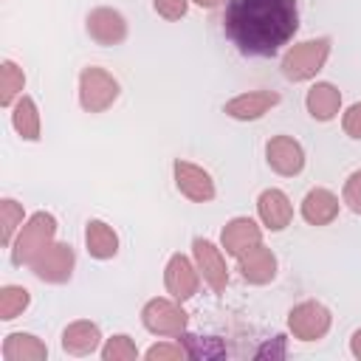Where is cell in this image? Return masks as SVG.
<instances>
[{
  "mask_svg": "<svg viewBox=\"0 0 361 361\" xmlns=\"http://www.w3.org/2000/svg\"><path fill=\"white\" fill-rule=\"evenodd\" d=\"M226 37L245 56H271L299 28L296 0H228Z\"/></svg>",
  "mask_w": 361,
  "mask_h": 361,
  "instance_id": "cell-1",
  "label": "cell"
},
{
  "mask_svg": "<svg viewBox=\"0 0 361 361\" xmlns=\"http://www.w3.org/2000/svg\"><path fill=\"white\" fill-rule=\"evenodd\" d=\"M327 56H330V39H327V37L305 39V42L293 45V48L285 54V59H282V73H285V79H290V82H307V79H313V76L324 68Z\"/></svg>",
  "mask_w": 361,
  "mask_h": 361,
  "instance_id": "cell-2",
  "label": "cell"
},
{
  "mask_svg": "<svg viewBox=\"0 0 361 361\" xmlns=\"http://www.w3.org/2000/svg\"><path fill=\"white\" fill-rule=\"evenodd\" d=\"M56 234V220L48 212H37L28 217V223L20 228L17 240L11 243V262L14 265H28L48 243H54Z\"/></svg>",
  "mask_w": 361,
  "mask_h": 361,
  "instance_id": "cell-3",
  "label": "cell"
},
{
  "mask_svg": "<svg viewBox=\"0 0 361 361\" xmlns=\"http://www.w3.org/2000/svg\"><path fill=\"white\" fill-rule=\"evenodd\" d=\"M118 99V82L102 68H85L79 76V102L87 113H102Z\"/></svg>",
  "mask_w": 361,
  "mask_h": 361,
  "instance_id": "cell-4",
  "label": "cell"
},
{
  "mask_svg": "<svg viewBox=\"0 0 361 361\" xmlns=\"http://www.w3.org/2000/svg\"><path fill=\"white\" fill-rule=\"evenodd\" d=\"M73 262H76V257H73V248L68 243H48L28 265H31L37 279L51 282V285H62L71 279Z\"/></svg>",
  "mask_w": 361,
  "mask_h": 361,
  "instance_id": "cell-5",
  "label": "cell"
},
{
  "mask_svg": "<svg viewBox=\"0 0 361 361\" xmlns=\"http://www.w3.org/2000/svg\"><path fill=\"white\" fill-rule=\"evenodd\" d=\"M141 322L155 336H180L186 330V313L172 299H149L141 310Z\"/></svg>",
  "mask_w": 361,
  "mask_h": 361,
  "instance_id": "cell-6",
  "label": "cell"
},
{
  "mask_svg": "<svg viewBox=\"0 0 361 361\" xmlns=\"http://www.w3.org/2000/svg\"><path fill=\"white\" fill-rule=\"evenodd\" d=\"M288 327L299 341H316L330 330V310L322 302H302L290 310Z\"/></svg>",
  "mask_w": 361,
  "mask_h": 361,
  "instance_id": "cell-7",
  "label": "cell"
},
{
  "mask_svg": "<svg viewBox=\"0 0 361 361\" xmlns=\"http://www.w3.org/2000/svg\"><path fill=\"white\" fill-rule=\"evenodd\" d=\"M192 251H195L197 271L203 274V282H206L214 293L226 290V285H228V271H226L223 254H220L209 240H203V237H197V240L192 243Z\"/></svg>",
  "mask_w": 361,
  "mask_h": 361,
  "instance_id": "cell-8",
  "label": "cell"
},
{
  "mask_svg": "<svg viewBox=\"0 0 361 361\" xmlns=\"http://www.w3.org/2000/svg\"><path fill=\"white\" fill-rule=\"evenodd\" d=\"M265 155H268V164L274 172L279 175H299L302 166H305V152L299 147V141H293L290 135H274L265 147Z\"/></svg>",
  "mask_w": 361,
  "mask_h": 361,
  "instance_id": "cell-9",
  "label": "cell"
},
{
  "mask_svg": "<svg viewBox=\"0 0 361 361\" xmlns=\"http://www.w3.org/2000/svg\"><path fill=\"white\" fill-rule=\"evenodd\" d=\"M175 183L178 189L195 200V203H206L214 197V180L206 169H200L197 164H189V161H175Z\"/></svg>",
  "mask_w": 361,
  "mask_h": 361,
  "instance_id": "cell-10",
  "label": "cell"
},
{
  "mask_svg": "<svg viewBox=\"0 0 361 361\" xmlns=\"http://www.w3.org/2000/svg\"><path fill=\"white\" fill-rule=\"evenodd\" d=\"M87 34L99 45H118L127 37V23L116 8H93L87 14Z\"/></svg>",
  "mask_w": 361,
  "mask_h": 361,
  "instance_id": "cell-11",
  "label": "cell"
},
{
  "mask_svg": "<svg viewBox=\"0 0 361 361\" xmlns=\"http://www.w3.org/2000/svg\"><path fill=\"white\" fill-rule=\"evenodd\" d=\"M164 285H166V290H169L178 302H183V299L195 296V290H197V268H195L183 254H175V257L166 262Z\"/></svg>",
  "mask_w": 361,
  "mask_h": 361,
  "instance_id": "cell-12",
  "label": "cell"
},
{
  "mask_svg": "<svg viewBox=\"0 0 361 361\" xmlns=\"http://www.w3.org/2000/svg\"><path fill=\"white\" fill-rule=\"evenodd\" d=\"M237 259H240V274H243V279L251 282V285H265V282H271L274 274H276V257H274V251L265 248L262 243L254 245V248H248V251L240 254Z\"/></svg>",
  "mask_w": 361,
  "mask_h": 361,
  "instance_id": "cell-13",
  "label": "cell"
},
{
  "mask_svg": "<svg viewBox=\"0 0 361 361\" xmlns=\"http://www.w3.org/2000/svg\"><path fill=\"white\" fill-rule=\"evenodd\" d=\"M220 240H223L226 254L240 257V254H245L248 248H254V245L262 243V231H259V226H257L251 217H234L231 223H226Z\"/></svg>",
  "mask_w": 361,
  "mask_h": 361,
  "instance_id": "cell-14",
  "label": "cell"
},
{
  "mask_svg": "<svg viewBox=\"0 0 361 361\" xmlns=\"http://www.w3.org/2000/svg\"><path fill=\"white\" fill-rule=\"evenodd\" d=\"M276 102H279V96L274 90H251V93H243V96H234L231 102H226V113L231 118L251 121V118L265 116Z\"/></svg>",
  "mask_w": 361,
  "mask_h": 361,
  "instance_id": "cell-15",
  "label": "cell"
},
{
  "mask_svg": "<svg viewBox=\"0 0 361 361\" xmlns=\"http://www.w3.org/2000/svg\"><path fill=\"white\" fill-rule=\"evenodd\" d=\"M257 212H259V220L271 231H282L293 217V206H290L288 195L279 189H265L257 200Z\"/></svg>",
  "mask_w": 361,
  "mask_h": 361,
  "instance_id": "cell-16",
  "label": "cell"
},
{
  "mask_svg": "<svg viewBox=\"0 0 361 361\" xmlns=\"http://www.w3.org/2000/svg\"><path fill=\"white\" fill-rule=\"evenodd\" d=\"M338 214V197L330 189H310L302 200V217L310 226H327Z\"/></svg>",
  "mask_w": 361,
  "mask_h": 361,
  "instance_id": "cell-17",
  "label": "cell"
},
{
  "mask_svg": "<svg viewBox=\"0 0 361 361\" xmlns=\"http://www.w3.org/2000/svg\"><path fill=\"white\" fill-rule=\"evenodd\" d=\"M305 104H307V113H310L313 118L330 121V118H336V113H338V107H341V93H338V87H333L330 82H316V85L307 90Z\"/></svg>",
  "mask_w": 361,
  "mask_h": 361,
  "instance_id": "cell-18",
  "label": "cell"
},
{
  "mask_svg": "<svg viewBox=\"0 0 361 361\" xmlns=\"http://www.w3.org/2000/svg\"><path fill=\"white\" fill-rule=\"evenodd\" d=\"M99 338H102V333H99V327L93 324V322H73V324H68L65 327V333H62V347H65V353H71V355H90L96 347H99Z\"/></svg>",
  "mask_w": 361,
  "mask_h": 361,
  "instance_id": "cell-19",
  "label": "cell"
},
{
  "mask_svg": "<svg viewBox=\"0 0 361 361\" xmlns=\"http://www.w3.org/2000/svg\"><path fill=\"white\" fill-rule=\"evenodd\" d=\"M45 355H48V347L31 333H11L3 341L6 361H45Z\"/></svg>",
  "mask_w": 361,
  "mask_h": 361,
  "instance_id": "cell-20",
  "label": "cell"
},
{
  "mask_svg": "<svg viewBox=\"0 0 361 361\" xmlns=\"http://www.w3.org/2000/svg\"><path fill=\"white\" fill-rule=\"evenodd\" d=\"M85 243H87L90 257H96V259H110V257H116V251H118V237H116V231H113L107 223H102V220H90V223H87V228H85Z\"/></svg>",
  "mask_w": 361,
  "mask_h": 361,
  "instance_id": "cell-21",
  "label": "cell"
},
{
  "mask_svg": "<svg viewBox=\"0 0 361 361\" xmlns=\"http://www.w3.org/2000/svg\"><path fill=\"white\" fill-rule=\"evenodd\" d=\"M11 124L25 141L39 138V113H37V104L31 96H20V102L14 104V113H11Z\"/></svg>",
  "mask_w": 361,
  "mask_h": 361,
  "instance_id": "cell-22",
  "label": "cell"
},
{
  "mask_svg": "<svg viewBox=\"0 0 361 361\" xmlns=\"http://www.w3.org/2000/svg\"><path fill=\"white\" fill-rule=\"evenodd\" d=\"M23 87H25L23 71H20L11 59H6V62L0 65V104L8 107V104L14 102V96L23 93Z\"/></svg>",
  "mask_w": 361,
  "mask_h": 361,
  "instance_id": "cell-23",
  "label": "cell"
},
{
  "mask_svg": "<svg viewBox=\"0 0 361 361\" xmlns=\"http://www.w3.org/2000/svg\"><path fill=\"white\" fill-rule=\"evenodd\" d=\"M28 290L23 285H6L0 288V319L8 322L14 316H20L25 307H28Z\"/></svg>",
  "mask_w": 361,
  "mask_h": 361,
  "instance_id": "cell-24",
  "label": "cell"
},
{
  "mask_svg": "<svg viewBox=\"0 0 361 361\" xmlns=\"http://www.w3.org/2000/svg\"><path fill=\"white\" fill-rule=\"evenodd\" d=\"M0 220H3V245H11L14 243V231L23 226V206L11 197H3L0 200Z\"/></svg>",
  "mask_w": 361,
  "mask_h": 361,
  "instance_id": "cell-25",
  "label": "cell"
},
{
  "mask_svg": "<svg viewBox=\"0 0 361 361\" xmlns=\"http://www.w3.org/2000/svg\"><path fill=\"white\" fill-rule=\"evenodd\" d=\"M102 358L104 361H135L138 358V350L130 341V336H113L102 347Z\"/></svg>",
  "mask_w": 361,
  "mask_h": 361,
  "instance_id": "cell-26",
  "label": "cell"
},
{
  "mask_svg": "<svg viewBox=\"0 0 361 361\" xmlns=\"http://www.w3.org/2000/svg\"><path fill=\"white\" fill-rule=\"evenodd\" d=\"M344 203H347L355 214H361V169L347 178V183H344Z\"/></svg>",
  "mask_w": 361,
  "mask_h": 361,
  "instance_id": "cell-27",
  "label": "cell"
},
{
  "mask_svg": "<svg viewBox=\"0 0 361 361\" xmlns=\"http://www.w3.org/2000/svg\"><path fill=\"white\" fill-rule=\"evenodd\" d=\"M186 353L178 347V344H152L149 350H147V358L149 361H178V358H183Z\"/></svg>",
  "mask_w": 361,
  "mask_h": 361,
  "instance_id": "cell-28",
  "label": "cell"
},
{
  "mask_svg": "<svg viewBox=\"0 0 361 361\" xmlns=\"http://www.w3.org/2000/svg\"><path fill=\"white\" fill-rule=\"evenodd\" d=\"M155 11L164 20H180L186 14V0H155Z\"/></svg>",
  "mask_w": 361,
  "mask_h": 361,
  "instance_id": "cell-29",
  "label": "cell"
},
{
  "mask_svg": "<svg viewBox=\"0 0 361 361\" xmlns=\"http://www.w3.org/2000/svg\"><path fill=\"white\" fill-rule=\"evenodd\" d=\"M341 124H344V133H347L350 138H361V102H355V104L344 113Z\"/></svg>",
  "mask_w": 361,
  "mask_h": 361,
  "instance_id": "cell-30",
  "label": "cell"
},
{
  "mask_svg": "<svg viewBox=\"0 0 361 361\" xmlns=\"http://www.w3.org/2000/svg\"><path fill=\"white\" fill-rule=\"evenodd\" d=\"M350 350H353L355 358H361V330L353 333V338H350Z\"/></svg>",
  "mask_w": 361,
  "mask_h": 361,
  "instance_id": "cell-31",
  "label": "cell"
},
{
  "mask_svg": "<svg viewBox=\"0 0 361 361\" xmlns=\"http://www.w3.org/2000/svg\"><path fill=\"white\" fill-rule=\"evenodd\" d=\"M197 6H203V8H214V6H220V0H195Z\"/></svg>",
  "mask_w": 361,
  "mask_h": 361,
  "instance_id": "cell-32",
  "label": "cell"
}]
</instances>
